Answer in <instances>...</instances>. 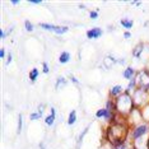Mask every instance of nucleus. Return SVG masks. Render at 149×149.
<instances>
[{
	"instance_id": "nucleus-32",
	"label": "nucleus",
	"mask_w": 149,
	"mask_h": 149,
	"mask_svg": "<svg viewBox=\"0 0 149 149\" xmlns=\"http://www.w3.org/2000/svg\"><path fill=\"white\" fill-rule=\"evenodd\" d=\"M117 64H121V65H123V64H125V59H118V60H117Z\"/></svg>"
},
{
	"instance_id": "nucleus-27",
	"label": "nucleus",
	"mask_w": 149,
	"mask_h": 149,
	"mask_svg": "<svg viewBox=\"0 0 149 149\" xmlns=\"http://www.w3.org/2000/svg\"><path fill=\"white\" fill-rule=\"evenodd\" d=\"M69 77H70V80H72V82H73L74 84H79V82H78V79H77V78L73 75V74H70Z\"/></svg>"
},
{
	"instance_id": "nucleus-23",
	"label": "nucleus",
	"mask_w": 149,
	"mask_h": 149,
	"mask_svg": "<svg viewBox=\"0 0 149 149\" xmlns=\"http://www.w3.org/2000/svg\"><path fill=\"white\" fill-rule=\"evenodd\" d=\"M24 27H26V31H28V32L33 31V24L29 21H24Z\"/></svg>"
},
{
	"instance_id": "nucleus-18",
	"label": "nucleus",
	"mask_w": 149,
	"mask_h": 149,
	"mask_svg": "<svg viewBox=\"0 0 149 149\" xmlns=\"http://www.w3.org/2000/svg\"><path fill=\"white\" fill-rule=\"evenodd\" d=\"M38 75H40V70L37 69V68H33L31 72H29V80H31L32 83H35L36 79L38 78Z\"/></svg>"
},
{
	"instance_id": "nucleus-26",
	"label": "nucleus",
	"mask_w": 149,
	"mask_h": 149,
	"mask_svg": "<svg viewBox=\"0 0 149 149\" xmlns=\"http://www.w3.org/2000/svg\"><path fill=\"white\" fill-rule=\"evenodd\" d=\"M12 59H13V56H12V54L9 52L8 56H6V65H9V64L12 63Z\"/></svg>"
},
{
	"instance_id": "nucleus-21",
	"label": "nucleus",
	"mask_w": 149,
	"mask_h": 149,
	"mask_svg": "<svg viewBox=\"0 0 149 149\" xmlns=\"http://www.w3.org/2000/svg\"><path fill=\"white\" fill-rule=\"evenodd\" d=\"M89 127H91V124L89 125H87V127L84 129V130L82 131V134L79 135V138H78V147H79L80 144H82V141H83V139H84V136L87 135V133H88V130H89Z\"/></svg>"
},
{
	"instance_id": "nucleus-33",
	"label": "nucleus",
	"mask_w": 149,
	"mask_h": 149,
	"mask_svg": "<svg viewBox=\"0 0 149 149\" xmlns=\"http://www.w3.org/2000/svg\"><path fill=\"white\" fill-rule=\"evenodd\" d=\"M40 148H41V149H45V147H43V144H41V145H40Z\"/></svg>"
},
{
	"instance_id": "nucleus-35",
	"label": "nucleus",
	"mask_w": 149,
	"mask_h": 149,
	"mask_svg": "<svg viewBox=\"0 0 149 149\" xmlns=\"http://www.w3.org/2000/svg\"><path fill=\"white\" fill-rule=\"evenodd\" d=\"M148 149H149V140H148Z\"/></svg>"
},
{
	"instance_id": "nucleus-19",
	"label": "nucleus",
	"mask_w": 149,
	"mask_h": 149,
	"mask_svg": "<svg viewBox=\"0 0 149 149\" xmlns=\"http://www.w3.org/2000/svg\"><path fill=\"white\" fill-rule=\"evenodd\" d=\"M66 79L64 77H59L56 79V84H55V88L56 89H59V88H63V87H65L66 86Z\"/></svg>"
},
{
	"instance_id": "nucleus-17",
	"label": "nucleus",
	"mask_w": 149,
	"mask_h": 149,
	"mask_svg": "<svg viewBox=\"0 0 149 149\" xmlns=\"http://www.w3.org/2000/svg\"><path fill=\"white\" fill-rule=\"evenodd\" d=\"M70 60V54L68 51H63L59 56V63L60 64H66Z\"/></svg>"
},
{
	"instance_id": "nucleus-4",
	"label": "nucleus",
	"mask_w": 149,
	"mask_h": 149,
	"mask_svg": "<svg viewBox=\"0 0 149 149\" xmlns=\"http://www.w3.org/2000/svg\"><path fill=\"white\" fill-rule=\"evenodd\" d=\"M148 134H149V125L147 123H141L139 125H135V126L131 129V131L129 135H130L131 139H133V141H134V140H136V139L145 136V135H148Z\"/></svg>"
},
{
	"instance_id": "nucleus-5",
	"label": "nucleus",
	"mask_w": 149,
	"mask_h": 149,
	"mask_svg": "<svg viewBox=\"0 0 149 149\" xmlns=\"http://www.w3.org/2000/svg\"><path fill=\"white\" fill-rule=\"evenodd\" d=\"M135 82H136V87L140 89H147L149 91V72L147 69L140 70L135 75Z\"/></svg>"
},
{
	"instance_id": "nucleus-15",
	"label": "nucleus",
	"mask_w": 149,
	"mask_h": 149,
	"mask_svg": "<svg viewBox=\"0 0 149 149\" xmlns=\"http://www.w3.org/2000/svg\"><path fill=\"white\" fill-rule=\"evenodd\" d=\"M141 112V118H143L144 123H149V104H147V106H144L143 108H139Z\"/></svg>"
},
{
	"instance_id": "nucleus-34",
	"label": "nucleus",
	"mask_w": 149,
	"mask_h": 149,
	"mask_svg": "<svg viewBox=\"0 0 149 149\" xmlns=\"http://www.w3.org/2000/svg\"><path fill=\"white\" fill-rule=\"evenodd\" d=\"M130 149H135V148H134V147H133V145H131V147H130Z\"/></svg>"
},
{
	"instance_id": "nucleus-29",
	"label": "nucleus",
	"mask_w": 149,
	"mask_h": 149,
	"mask_svg": "<svg viewBox=\"0 0 149 149\" xmlns=\"http://www.w3.org/2000/svg\"><path fill=\"white\" fill-rule=\"evenodd\" d=\"M0 57H1V59H4V57H5V50L4 49L0 50Z\"/></svg>"
},
{
	"instance_id": "nucleus-28",
	"label": "nucleus",
	"mask_w": 149,
	"mask_h": 149,
	"mask_svg": "<svg viewBox=\"0 0 149 149\" xmlns=\"http://www.w3.org/2000/svg\"><path fill=\"white\" fill-rule=\"evenodd\" d=\"M29 4H42V0H28Z\"/></svg>"
},
{
	"instance_id": "nucleus-25",
	"label": "nucleus",
	"mask_w": 149,
	"mask_h": 149,
	"mask_svg": "<svg viewBox=\"0 0 149 149\" xmlns=\"http://www.w3.org/2000/svg\"><path fill=\"white\" fill-rule=\"evenodd\" d=\"M42 69H43V73H45V74H49L50 68H49V65H47V63H43L42 64Z\"/></svg>"
},
{
	"instance_id": "nucleus-20",
	"label": "nucleus",
	"mask_w": 149,
	"mask_h": 149,
	"mask_svg": "<svg viewBox=\"0 0 149 149\" xmlns=\"http://www.w3.org/2000/svg\"><path fill=\"white\" fill-rule=\"evenodd\" d=\"M120 23H121V26H123L124 28H126V29H130L131 27H133V24H134V22L131 21V19H127V18L121 19Z\"/></svg>"
},
{
	"instance_id": "nucleus-14",
	"label": "nucleus",
	"mask_w": 149,
	"mask_h": 149,
	"mask_svg": "<svg viewBox=\"0 0 149 149\" xmlns=\"http://www.w3.org/2000/svg\"><path fill=\"white\" fill-rule=\"evenodd\" d=\"M43 107H45V104H41V106L38 107V110H37L36 112H33V113L29 115V120L36 121V120H38V118H41L42 115H43Z\"/></svg>"
},
{
	"instance_id": "nucleus-7",
	"label": "nucleus",
	"mask_w": 149,
	"mask_h": 149,
	"mask_svg": "<svg viewBox=\"0 0 149 149\" xmlns=\"http://www.w3.org/2000/svg\"><path fill=\"white\" fill-rule=\"evenodd\" d=\"M102 35H103V31L101 28H97V27L87 31V37L89 40H96V38H98V37H101Z\"/></svg>"
},
{
	"instance_id": "nucleus-31",
	"label": "nucleus",
	"mask_w": 149,
	"mask_h": 149,
	"mask_svg": "<svg viewBox=\"0 0 149 149\" xmlns=\"http://www.w3.org/2000/svg\"><path fill=\"white\" fill-rule=\"evenodd\" d=\"M10 3H12L13 5H17V4H19V3H21V1H19V0H12Z\"/></svg>"
},
{
	"instance_id": "nucleus-16",
	"label": "nucleus",
	"mask_w": 149,
	"mask_h": 149,
	"mask_svg": "<svg viewBox=\"0 0 149 149\" xmlns=\"http://www.w3.org/2000/svg\"><path fill=\"white\" fill-rule=\"evenodd\" d=\"M66 123H68L69 126H73V125L77 123V111L75 110L70 111L69 116H68V121H66Z\"/></svg>"
},
{
	"instance_id": "nucleus-22",
	"label": "nucleus",
	"mask_w": 149,
	"mask_h": 149,
	"mask_svg": "<svg viewBox=\"0 0 149 149\" xmlns=\"http://www.w3.org/2000/svg\"><path fill=\"white\" fill-rule=\"evenodd\" d=\"M22 126H23V116L22 113L18 115V125H17V133L21 134L22 133Z\"/></svg>"
},
{
	"instance_id": "nucleus-1",
	"label": "nucleus",
	"mask_w": 149,
	"mask_h": 149,
	"mask_svg": "<svg viewBox=\"0 0 149 149\" xmlns=\"http://www.w3.org/2000/svg\"><path fill=\"white\" fill-rule=\"evenodd\" d=\"M130 134V127H129V123L126 121H117L116 118L107 127L106 136L110 144L117 143L121 140H126V138Z\"/></svg>"
},
{
	"instance_id": "nucleus-3",
	"label": "nucleus",
	"mask_w": 149,
	"mask_h": 149,
	"mask_svg": "<svg viewBox=\"0 0 149 149\" xmlns=\"http://www.w3.org/2000/svg\"><path fill=\"white\" fill-rule=\"evenodd\" d=\"M131 97H133L134 104L136 108H143L144 106L149 104V91L147 89L136 88L131 94Z\"/></svg>"
},
{
	"instance_id": "nucleus-30",
	"label": "nucleus",
	"mask_w": 149,
	"mask_h": 149,
	"mask_svg": "<svg viewBox=\"0 0 149 149\" xmlns=\"http://www.w3.org/2000/svg\"><path fill=\"white\" fill-rule=\"evenodd\" d=\"M124 37H125V38H130V37H131V33H130V32H125V33H124Z\"/></svg>"
},
{
	"instance_id": "nucleus-12",
	"label": "nucleus",
	"mask_w": 149,
	"mask_h": 149,
	"mask_svg": "<svg viewBox=\"0 0 149 149\" xmlns=\"http://www.w3.org/2000/svg\"><path fill=\"white\" fill-rule=\"evenodd\" d=\"M116 63H117V60L115 59L112 55H107V56L103 59V65H104V68H106V69H111V68H112Z\"/></svg>"
},
{
	"instance_id": "nucleus-10",
	"label": "nucleus",
	"mask_w": 149,
	"mask_h": 149,
	"mask_svg": "<svg viewBox=\"0 0 149 149\" xmlns=\"http://www.w3.org/2000/svg\"><path fill=\"white\" fill-rule=\"evenodd\" d=\"M51 113L49 115V116H46L45 118V124L47 125V126H52L54 124H55V118H56V110H55V107H52L51 106Z\"/></svg>"
},
{
	"instance_id": "nucleus-24",
	"label": "nucleus",
	"mask_w": 149,
	"mask_h": 149,
	"mask_svg": "<svg viewBox=\"0 0 149 149\" xmlns=\"http://www.w3.org/2000/svg\"><path fill=\"white\" fill-rule=\"evenodd\" d=\"M89 18L91 19H97L98 18V10H91L89 12Z\"/></svg>"
},
{
	"instance_id": "nucleus-2",
	"label": "nucleus",
	"mask_w": 149,
	"mask_h": 149,
	"mask_svg": "<svg viewBox=\"0 0 149 149\" xmlns=\"http://www.w3.org/2000/svg\"><path fill=\"white\" fill-rule=\"evenodd\" d=\"M134 108H135V104L131 94L124 92L121 96L115 98V111H116L117 116H121L123 118H127V116L133 112Z\"/></svg>"
},
{
	"instance_id": "nucleus-13",
	"label": "nucleus",
	"mask_w": 149,
	"mask_h": 149,
	"mask_svg": "<svg viewBox=\"0 0 149 149\" xmlns=\"http://www.w3.org/2000/svg\"><path fill=\"white\" fill-rule=\"evenodd\" d=\"M130 147L131 145L126 140H121V141H117V143L111 144V149H130Z\"/></svg>"
},
{
	"instance_id": "nucleus-9",
	"label": "nucleus",
	"mask_w": 149,
	"mask_h": 149,
	"mask_svg": "<svg viewBox=\"0 0 149 149\" xmlns=\"http://www.w3.org/2000/svg\"><path fill=\"white\" fill-rule=\"evenodd\" d=\"M144 47H145L144 43H138V45L134 47L133 56L135 59H141V56H143V54H144Z\"/></svg>"
},
{
	"instance_id": "nucleus-6",
	"label": "nucleus",
	"mask_w": 149,
	"mask_h": 149,
	"mask_svg": "<svg viewBox=\"0 0 149 149\" xmlns=\"http://www.w3.org/2000/svg\"><path fill=\"white\" fill-rule=\"evenodd\" d=\"M41 28H45L47 31H51L56 35H64L69 31V27L68 26H55V24H50V23H40Z\"/></svg>"
},
{
	"instance_id": "nucleus-8",
	"label": "nucleus",
	"mask_w": 149,
	"mask_h": 149,
	"mask_svg": "<svg viewBox=\"0 0 149 149\" xmlns=\"http://www.w3.org/2000/svg\"><path fill=\"white\" fill-rule=\"evenodd\" d=\"M125 92V89L123 88V86H120V84H117V86H113L112 88L110 89V96L112 98H117L118 96H121Z\"/></svg>"
},
{
	"instance_id": "nucleus-11",
	"label": "nucleus",
	"mask_w": 149,
	"mask_h": 149,
	"mask_svg": "<svg viewBox=\"0 0 149 149\" xmlns=\"http://www.w3.org/2000/svg\"><path fill=\"white\" fill-rule=\"evenodd\" d=\"M135 75H136V73H135L133 66H127L126 69L124 70V73H123V77L125 78V79H127V80H133L135 78Z\"/></svg>"
}]
</instances>
